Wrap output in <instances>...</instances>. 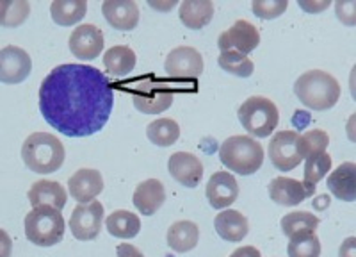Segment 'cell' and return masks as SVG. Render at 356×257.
<instances>
[{
  "label": "cell",
  "instance_id": "obj_24",
  "mask_svg": "<svg viewBox=\"0 0 356 257\" xmlns=\"http://www.w3.org/2000/svg\"><path fill=\"white\" fill-rule=\"evenodd\" d=\"M180 22L187 29L198 31L211 24L214 17V4L211 0H184L178 9Z\"/></svg>",
  "mask_w": 356,
  "mask_h": 257
},
{
  "label": "cell",
  "instance_id": "obj_41",
  "mask_svg": "<svg viewBox=\"0 0 356 257\" xmlns=\"http://www.w3.org/2000/svg\"><path fill=\"white\" fill-rule=\"evenodd\" d=\"M230 257H262L259 249L255 247H239V249H235L234 252L230 254Z\"/></svg>",
  "mask_w": 356,
  "mask_h": 257
},
{
  "label": "cell",
  "instance_id": "obj_10",
  "mask_svg": "<svg viewBox=\"0 0 356 257\" xmlns=\"http://www.w3.org/2000/svg\"><path fill=\"white\" fill-rule=\"evenodd\" d=\"M164 70L177 81H196L203 74V57L193 47H177L168 54Z\"/></svg>",
  "mask_w": 356,
  "mask_h": 257
},
{
  "label": "cell",
  "instance_id": "obj_22",
  "mask_svg": "<svg viewBox=\"0 0 356 257\" xmlns=\"http://www.w3.org/2000/svg\"><path fill=\"white\" fill-rule=\"evenodd\" d=\"M216 233L225 241L230 243H239L250 233V221L241 211L235 209H225L216 217L214 220Z\"/></svg>",
  "mask_w": 356,
  "mask_h": 257
},
{
  "label": "cell",
  "instance_id": "obj_19",
  "mask_svg": "<svg viewBox=\"0 0 356 257\" xmlns=\"http://www.w3.org/2000/svg\"><path fill=\"white\" fill-rule=\"evenodd\" d=\"M267 192H269L273 202L285 205V208L301 204L303 200L312 196V193L305 188L303 182L291 179V177H276V179H273L267 186Z\"/></svg>",
  "mask_w": 356,
  "mask_h": 257
},
{
  "label": "cell",
  "instance_id": "obj_17",
  "mask_svg": "<svg viewBox=\"0 0 356 257\" xmlns=\"http://www.w3.org/2000/svg\"><path fill=\"white\" fill-rule=\"evenodd\" d=\"M102 15L118 31H132L139 24V6L134 0H104Z\"/></svg>",
  "mask_w": 356,
  "mask_h": 257
},
{
  "label": "cell",
  "instance_id": "obj_37",
  "mask_svg": "<svg viewBox=\"0 0 356 257\" xmlns=\"http://www.w3.org/2000/svg\"><path fill=\"white\" fill-rule=\"evenodd\" d=\"M298 4L303 11L310 13V15H317V13L324 11L332 6L330 0H298Z\"/></svg>",
  "mask_w": 356,
  "mask_h": 257
},
{
  "label": "cell",
  "instance_id": "obj_13",
  "mask_svg": "<svg viewBox=\"0 0 356 257\" xmlns=\"http://www.w3.org/2000/svg\"><path fill=\"white\" fill-rule=\"evenodd\" d=\"M68 45L75 57L82 61H93L104 50V34L93 24L79 25L77 29H73Z\"/></svg>",
  "mask_w": 356,
  "mask_h": 257
},
{
  "label": "cell",
  "instance_id": "obj_18",
  "mask_svg": "<svg viewBox=\"0 0 356 257\" xmlns=\"http://www.w3.org/2000/svg\"><path fill=\"white\" fill-rule=\"evenodd\" d=\"M132 202L141 215L152 217L166 202V189L159 179H146L136 186Z\"/></svg>",
  "mask_w": 356,
  "mask_h": 257
},
{
  "label": "cell",
  "instance_id": "obj_30",
  "mask_svg": "<svg viewBox=\"0 0 356 257\" xmlns=\"http://www.w3.org/2000/svg\"><path fill=\"white\" fill-rule=\"evenodd\" d=\"M31 15L27 0H0V25L8 29L20 27Z\"/></svg>",
  "mask_w": 356,
  "mask_h": 257
},
{
  "label": "cell",
  "instance_id": "obj_39",
  "mask_svg": "<svg viewBox=\"0 0 356 257\" xmlns=\"http://www.w3.org/2000/svg\"><path fill=\"white\" fill-rule=\"evenodd\" d=\"M11 254H13L11 236L6 233L4 228H0V257H11Z\"/></svg>",
  "mask_w": 356,
  "mask_h": 257
},
{
  "label": "cell",
  "instance_id": "obj_28",
  "mask_svg": "<svg viewBox=\"0 0 356 257\" xmlns=\"http://www.w3.org/2000/svg\"><path fill=\"white\" fill-rule=\"evenodd\" d=\"M146 136L157 147H171L180 138V127L171 118H159L146 127Z\"/></svg>",
  "mask_w": 356,
  "mask_h": 257
},
{
  "label": "cell",
  "instance_id": "obj_11",
  "mask_svg": "<svg viewBox=\"0 0 356 257\" xmlns=\"http://www.w3.org/2000/svg\"><path fill=\"white\" fill-rule=\"evenodd\" d=\"M33 72V59L24 49L8 45L0 50V82L20 84Z\"/></svg>",
  "mask_w": 356,
  "mask_h": 257
},
{
  "label": "cell",
  "instance_id": "obj_4",
  "mask_svg": "<svg viewBox=\"0 0 356 257\" xmlns=\"http://www.w3.org/2000/svg\"><path fill=\"white\" fill-rule=\"evenodd\" d=\"M219 159L230 171L253 176L264 163V147L250 136H232L221 143Z\"/></svg>",
  "mask_w": 356,
  "mask_h": 257
},
{
  "label": "cell",
  "instance_id": "obj_21",
  "mask_svg": "<svg viewBox=\"0 0 356 257\" xmlns=\"http://www.w3.org/2000/svg\"><path fill=\"white\" fill-rule=\"evenodd\" d=\"M330 193L342 202L356 200V163H342L328 176L326 180Z\"/></svg>",
  "mask_w": 356,
  "mask_h": 257
},
{
  "label": "cell",
  "instance_id": "obj_36",
  "mask_svg": "<svg viewBox=\"0 0 356 257\" xmlns=\"http://www.w3.org/2000/svg\"><path fill=\"white\" fill-rule=\"evenodd\" d=\"M337 18L348 27H356V0H337Z\"/></svg>",
  "mask_w": 356,
  "mask_h": 257
},
{
  "label": "cell",
  "instance_id": "obj_6",
  "mask_svg": "<svg viewBox=\"0 0 356 257\" xmlns=\"http://www.w3.org/2000/svg\"><path fill=\"white\" fill-rule=\"evenodd\" d=\"M241 125L250 132L253 138H267L275 132L280 122L278 107L273 100L266 97H250L244 100L237 111Z\"/></svg>",
  "mask_w": 356,
  "mask_h": 257
},
{
  "label": "cell",
  "instance_id": "obj_9",
  "mask_svg": "<svg viewBox=\"0 0 356 257\" xmlns=\"http://www.w3.org/2000/svg\"><path fill=\"white\" fill-rule=\"evenodd\" d=\"M104 205L93 200L89 204H77L70 217V231L79 241L97 240L104 224Z\"/></svg>",
  "mask_w": 356,
  "mask_h": 257
},
{
  "label": "cell",
  "instance_id": "obj_40",
  "mask_svg": "<svg viewBox=\"0 0 356 257\" xmlns=\"http://www.w3.org/2000/svg\"><path fill=\"white\" fill-rule=\"evenodd\" d=\"M116 254L118 257H145L141 250L136 249V247L130 245V243H120V245L116 247Z\"/></svg>",
  "mask_w": 356,
  "mask_h": 257
},
{
  "label": "cell",
  "instance_id": "obj_20",
  "mask_svg": "<svg viewBox=\"0 0 356 257\" xmlns=\"http://www.w3.org/2000/svg\"><path fill=\"white\" fill-rule=\"evenodd\" d=\"M29 202L34 208H41V205H49V208L63 211L68 202V195H66L65 188L57 180H47L41 179L31 186L27 193Z\"/></svg>",
  "mask_w": 356,
  "mask_h": 257
},
{
  "label": "cell",
  "instance_id": "obj_15",
  "mask_svg": "<svg viewBox=\"0 0 356 257\" xmlns=\"http://www.w3.org/2000/svg\"><path fill=\"white\" fill-rule=\"evenodd\" d=\"M68 189L79 204H89L104 192V177L93 168H81L70 177Z\"/></svg>",
  "mask_w": 356,
  "mask_h": 257
},
{
  "label": "cell",
  "instance_id": "obj_25",
  "mask_svg": "<svg viewBox=\"0 0 356 257\" xmlns=\"http://www.w3.org/2000/svg\"><path fill=\"white\" fill-rule=\"evenodd\" d=\"M106 227L111 236L120 237V240H132L141 231V220L136 212L118 209L107 217Z\"/></svg>",
  "mask_w": 356,
  "mask_h": 257
},
{
  "label": "cell",
  "instance_id": "obj_8",
  "mask_svg": "<svg viewBox=\"0 0 356 257\" xmlns=\"http://www.w3.org/2000/svg\"><path fill=\"white\" fill-rule=\"evenodd\" d=\"M301 134L296 131H280L273 136L267 148V155L273 166L280 171H291L300 166L303 155L300 152Z\"/></svg>",
  "mask_w": 356,
  "mask_h": 257
},
{
  "label": "cell",
  "instance_id": "obj_27",
  "mask_svg": "<svg viewBox=\"0 0 356 257\" xmlns=\"http://www.w3.org/2000/svg\"><path fill=\"white\" fill-rule=\"evenodd\" d=\"M136 63H138L136 52L125 45L111 47L104 56V66L111 75H116V77H125L130 72H134Z\"/></svg>",
  "mask_w": 356,
  "mask_h": 257
},
{
  "label": "cell",
  "instance_id": "obj_5",
  "mask_svg": "<svg viewBox=\"0 0 356 257\" xmlns=\"http://www.w3.org/2000/svg\"><path fill=\"white\" fill-rule=\"evenodd\" d=\"M66 224L61 211L41 205L25 217V236L38 247H54L65 237Z\"/></svg>",
  "mask_w": 356,
  "mask_h": 257
},
{
  "label": "cell",
  "instance_id": "obj_14",
  "mask_svg": "<svg viewBox=\"0 0 356 257\" xmlns=\"http://www.w3.org/2000/svg\"><path fill=\"white\" fill-rule=\"evenodd\" d=\"M205 196L214 209H227L239 196V184L230 171H216L205 188Z\"/></svg>",
  "mask_w": 356,
  "mask_h": 257
},
{
  "label": "cell",
  "instance_id": "obj_32",
  "mask_svg": "<svg viewBox=\"0 0 356 257\" xmlns=\"http://www.w3.org/2000/svg\"><path fill=\"white\" fill-rule=\"evenodd\" d=\"M321 240L316 233H300L289 237V257H321Z\"/></svg>",
  "mask_w": 356,
  "mask_h": 257
},
{
  "label": "cell",
  "instance_id": "obj_3",
  "mask_svg": "<svg viewBox=\"0 0 356 257\" xmlns=\"http://www.w3.org/2000/svg\"><path fill=\"white\" fill-rule=\"evenodd\" d=\"M294 93L308 109L328 111L339 102L340 84L328 72L310 70L296 81Z\"/></svg>",
  "mask_w": 356,
  "mask_h": 257
},
{
  "label": "cell",
  "instance_id": "obj_26",
  "mask_svg": "<svg viewBox=\"0 0 356 257\" xmlns=\"http://www.w3.org/2000/svg\"><path fill=\"white\" fill-rule=\"evenodd\" d=\"M88 2L86 0H54L50 4L52 20L61 27H72L86 17Z\"/></svg>",
  "mask_w": 356,
  "mask_h": 257
},
{
  "label": "cell",
  "instance_id": "obj_33",
  "mask_svg": "<svg viewBox=\"0 0 356 257\" xmlns=\"http://www.w3.org/2000/svg\"><path fill=\"white\" fill-rule=\"evenodd\" d=\"M218 65L225 72H228V74L237 75V77L243 79L251 77L253 70H255V65H253L250 57L241 52H235V50H227V52L219 54Z\"/></svg>",
  "mask_w": 356,
  "mask_h": 257
},
{
  "label": "cell",
  "instance_id": "obj_16",
  "mask_svg": "<svg viewBox=\"0 0 356 257\" xmlns=\"http://www.w3.org/2000/svg\"><path fill=\"white\" fill-rule=\"evenodd\" d=\"M168 170L171 177L186 188H196L203 179L202 161L191 152H175L168 161Z\"/></svg>",
  "mask_w": 356,
  "mask_h": 257
},
{
  "label": "cell",
  "instance_id": "obj_35",
  "mask_svg": "<svg viewBox=\"0 0 356 257\" xmlns=\"http://www.w3.org/2000/svg\"><path fill=\"white\" fill-rule=\"evenodd\" d=\"M287 8L289 2L285 0H253L251 2L253 15L259 17L260 20H275V18L282 17Z\"/></svg>",
  "mask_w": 356,
  "mask_h": 257
},
{
  "label": "cell",
  "instance_id": "obj_7",
  "mask_svg": "<svg viewBox=\"0 0 356 257\" xmlns=\"http://www.w3.org/2000/svg\"><path fill=\"white\" fill-rule=\"evenodd\" d=\"M175 91L154 75H145L132 90L134 107L143 114H161L173 104Z\"/></svg>",
  "mask_w": 356,
  "mask_h": 257
},
{
  "label": "cell",
  "instance_id": "obj_12",
  "mask_svg": "<svg viewBox=\"0 0 356 257\" xmlns=\"http://www.w3.org/2000/svg\"><path fill=\"white\" fill-rule=\"evenodd\" d=\"M260 43V33L259 29L253 24L246 20H237L230 29H227L225 33L219 36L218 47L221 52H227V50H235V52H241L244 56H248L250 52L259 47Z\"/></svg>",
  "mask_w": 356,
  "mask_h": 257
},
{
  "label": "cell",
  "instance_id": "obj_38",
  "mask_svg": "<svg viewBox=\"0 0 356 257\" xmlns=\"http://www.w3.org/2000/svg\"><path fill=\"white\" fill-rule=\"evenodd\" d=\"M339 257H356V236L346 237L339 250Z\"/></svg>",
  "mask_w": 356,
  "mask_h": 257
},
{
  "label": "cell",
  "instance_id": "obj_2",
  "mask_svg": "<svg viewBox=\"0 0 356 257\" xmlns=\"http://www.w3.org/2000/svg\"><path fill=\"white\" fill-rule=\"evenodd\" d=\"M65 157V145L50 132H34L22 145V159L25 166L41 176L59 170Z\"/></svg>",
  "mask_w": 356,
  "mask_h": 257
},
{
  "label": "cell",
  "instance_id": "obj_34",
  "mask_svg": "<svg viewBox=\"0 0 356 257\" xmlns=\"http://www.w3.org/2000/svg\"><path fill=\"white\" fill-rule=\"evenodd\" d=\"M330 145V136L321 129H312L300 139V152L303 159H308L312 155L324 154Z\"/></svg>",
  "mask_w": 356,
  "mask_h": 257
},
{
  "label": "cell",
  "instance_id": "obj_42",
  "mask_svg": "<svg viewBox=\"0 0 356 257\" xmlns=\"http://www.w3.org/2000/svg\"><path fill=\"white\" fill-rule=\"evenodd\" d=\"M346 134H348L349 141L356 143V113H353L346 123Z\"/></svg>",
  "mask_w": 356,
  "mask_h": 257
},
{
  "label": "cell",
  "instance_id": "obj_23",
  "mask_svg": "<svg viewBox=\"0 0 356 257\" xmlns=\"http://www.w3.org/2000/svg\"><path fill=\"white\" fill-rule=\"evenodd\" d=\"M168 245L171 250L178 254L191 252L198 245L200 240V227L191 220H180L175 221L170 228H168L166 234Z\"/></svg>",
  "mask_w": 356,
  "mask_h": 257
},
{
  "label": "cell",
  "instance_id": "obj_44",
  "mask_svg": "<svg viewBox=\"0 0 356 257\" xmlns=\"http://www.w3.org/2000/svg\"><path fill=\"white\" fill-rule=\"evenodd\" d=\"M148 6H150V8H155V9H164V11H168V9L173 8L175 2H170V4H157V2H150V0H148Z\"/></svg>",
  "mask_w": 356,
  "mask_h": 257
},
{
  "label": "cell",
  "instance_id": "obj_31",
  "mask_svg": "<svg viewBox=\"0 0 356 257\" xmlns=\"http://www.w3.org/2000/svg\"><path fill=\"white\" fill-rule=\"evenodd\" d=\"M330 170H332V157H330L326 152L308 157L307 163H305L303 171L305 188L314 195V192H316V184L319 182L321 179H324Z\"/></svg>",
  "mask_w": 356,
  "mask_h": 257
},
{
  "label": "cell",
  "instance_id": "obj_29",
  "mask_svg": "<svg viewBox=\"0 0 356 257\" xmlns=\"http://www.w3.org/2000/svg\"><path fill=\"white\" fill-rule=\"evenodd\" d=\"M319 224V218L307 211H292L289 212V215H285V217L282 218V221H280L282 231H284V234L287 237L300 233H316Z\"/></svg>",
  "mask_w": 356,
  "mask_h": 257
},
{
  "label": "cell",
  "instance_id": "obj_1",
  "mask_svg": "<svg viewBox=\"0 0 356 257\" xmlns=\"http://www.w3.org/2000/svg\"><path fill=\"white\" fill-rule=\"evenodd\" d=\"M114 90L95 66L59 65L40 86V111L44 122L68 138H88L109 122Z\"/></svg>",
  "mask_w": 356,
  "mask_h": 257
},
{
  "label": "cell",
  "instance_id": "obj_43",
  "mask_svg": "<svg viewBox=\"0 0 356 257\" xmlns=\"http://www.w3.org/2000/svg\"><path fill=\"white\" fill-rule=\"evenodd\" d=\"M349 91H351L353 100L356 102V65L353 66L351 74H349Z\"/></svg>",
  "mask_w": 356,
  "mask_h": 257
}]
</instances>
